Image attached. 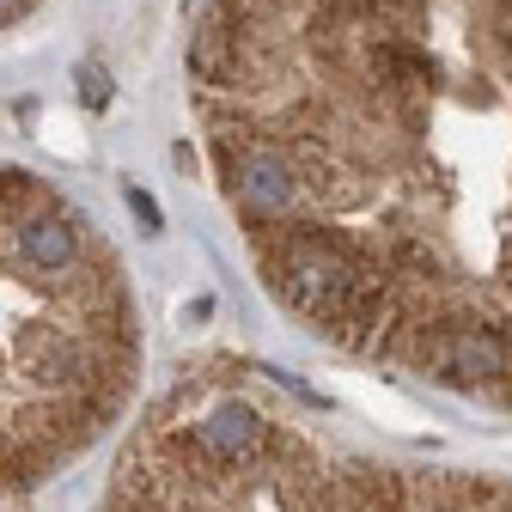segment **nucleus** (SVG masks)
I'll return each instance as SVG.
<instances>
[{
	"instance_id": "1",
	"label": "nucleus",
	"mask_w": 512,
	"mask_h": 512,
	"mask_svg": "<svg viewBox=\"0 0 512 512\" xmlns=\"http://www.w3.org/2000/svg\"><path fill=\"white\" fill-rule=\"evenodd\" d=\"M299 196V165L281 153H250L238 165V202L250 214H287Z\"/></svg>"
},
{
	"instance_id": "2",
	"label": "nucleus",
	"mask_w": 512,
	"mask_h": 512,
	"mask_svg": "<svg viewBox=\"0 0 512 512\" xmlns=\"http://www.w3.org/2000/svg\"><path fill=\"white\" fill-rule=\"evenodd\" d=\"M196 445L214 464H238V458H250L256 445H263V421H256V409H244V403H220L196 427Z\"/></svg>"
},
{
	"instance_id": "3",
	"label": "nucleus",
	"mask_w": 512,
	"mask_h": 512,
	"mask_svg": "<svg viewBox=\"0 0 512 512\" xmlns=\"http://www.w3.org/2000/svg\"><path fill=\"white\" fill-rule=\"evenodd\" d=\"M19 256L31 269H74V256H80V232H74V220H61V214H25L19 220Z\"/></svg>"
},
{
	"instance_id": "4",
	"label": "nucleus",
	"mask_w": 512,
	"mask_h": 512,
	"mask_svg": "<svg viewBox=\"0 0 512 512\" xmlns=\"http://www.w3.org/2000/svg\"><path fill=\"white\" fill-rule=\"evenodd\" d=\"M80 98H86V104H104V98H110V80H104L98 68H80Z\"/></svg>"
},
{
	"instance_id": "5",
	"label": "nucleus",
	"mask_w": 512,
	"mask_h": 512,
	"mask_svg": "<svg viewBox=\"0 0 512 512\" xmlns=\"http://www.w3.org/2000/svg\"><path fill=\"white\" fill-rule=\"evenodd\" d=\"M128 208L141 214V232H159V202H153V196H141V189H128Z\"/></svg>"
},
{
	"instance_id": "6",
	"label": "nucleus",
	"mask_w": 512,
	"mask_h": 512,
	"mask_svg": "<svg viewBox=\"0 0 512 512\" xmlns=\"http://www.w3.org/2000/svg\"><path fill=\"white\" fill-rule=\"evenodd\" d=\"M25 13V0H0V19H19Z\"/></svg>"
}]
</instances>
